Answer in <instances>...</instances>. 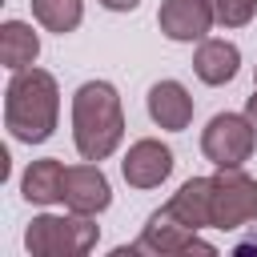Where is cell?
<instances>
[{"label":"cell","mask_w":257,"mask_h":257,"mask_svg":"<svg viewBox=\"0 0 257 257\" xmlns=\"http://www.w3.org/2000/svg\"><path fill=\"white\" fill-rule=\"evenodd\" d=\"M56 112H60V88H56L52 72L32 68V64L12 72L8 88H4V124L16 141H24V145L48 141L56 128Z\"/></svg>","instance_id":"obj_1"},{"label":"cell","mask_w":257,"mask_h":257,"mask_svg":"<svg viewBox=\"0 0 257 257\" xmlns=\"http://www.w3.org/2000/svg\"><path fill=\"white\" fill-rule=\"evenodd\" d=\"M124 137L120 96L108 80H84L72 96V141L84 161H104Z\"/></svg>","instance_id":"obj_2"},{"label":"cell","mask_w":257,"mask_h":257,"mask_svg":"<svg viewBox=\"0 0 257 257\" xmlns=\"http://www.w3.org/2000/svg\"><path fill=\"white\" fill-rule=\"evenodd\" d=\"M96 221L88 213H64V217H32L28 233H24V245L32 257H80L96 245Z\"/></svg>","instance_id":"obj_3"},{"label":"cell","mask_w":257,"mask_h":257,"mask_svg":"<svg viewBox=\"0 0 257 257\" xmlns=\"http://www.w3.org/2000/svg\"><path fill=\"white\" fill-rule=\"evenodd\" d=\"M209 217H213V229H241L257 221V181L241 169H217Z\"/></svg>","instance_id":"obj_4"},{"label":"cell","mask_w":257,"mask_h":257,"mask_svg":"<svg viewBox=\"0 0 257 257\" xmlns=\"http://www.w3.org/2000/svg\"><path fill=\"white\" fill-rule=\"evenodd\" d=\"M253 141H257V128L249 116L241 112H217L209 120V128L201 133V153L217 165V169H241L253 153Z\"/></svg>","instance_id":"obj_5"},{"label":"cell","mask_w":257,"mask_h":257,"mask_svg":"<svg viewBox=\"0 0 257 257\" xmlns=\"http://www.w3.org/2000/svg\"><path fill=\"white\" fill-rule=\"evenodd\" d=\"M128 253H157V257H169V253H213V245L201 241L197 229L181 225V221L161 205V209L149 217L145 233H141L133 245H120V249H116V257H128Z\"/></svg>","instance_id":"obj_6"},{"label":"cell","mask_w":257,"mask_h":257,"mask_svg":"<svg viewBox=\"0 0 257 257\" xmlns=\"http://www.w3.org/2000/svg\"><path fill=\"white\" fill-rule=\"evenodd\" d=\"M157 24H161V32L169 40H181V44L205 40V32L217 24L213 0H161Z\"/></svg>","instance_id":"obj_7"},{"label":"cell","mask_w":257,"mask_h":257,"mask_svg":"<svg viewBox=\"0 0 257 257\" xmlns=\"http://www.w3.org/2000/svg\"><path fill=\"white\" fill-rule=\"evenodd\" d=\"M120 173H124V181H128L133 189H157V185L173 173V149L161 145V141H153V137H145V141H137V145L124 153Z\"/></svg>","instance_id":"obj_8"},{"label":"cell","mask_w":257,"mask_h":257,"mask_svg":"<svg viewBox=\"0 0 257 257\" xmlns=\"http://www.w3.org/2000/svg\"><path fill=\"white\" fill-rule=\"evenodd\" d=\"M72 213H104L108 201H112V189H108V177L96 169V165H72L64 169V197H60Z\"/></svg>","instance_id":"obj_9"},{"label":"cell","mask_w":257,"mask_h":257,"mask_svg":"<svg viewBox=\"0 0 257 257\" xmlns=\"http://www.w3.org/2000/svg\"><path fill=\"white\" fill-rule=\"evenodd\" d=\"M149 116H153L161 128L181 133V128H189V120H193V96H189L185 84H177V80H157V84L149 88Z\"/></svg>","instance_id":"obj_10"},{"label":"cell","mask_w":257,"mask_h":257,"mask_svg":"<svg viewBox=\"0 0 257 257\" xmlns=\"http://www.w3.org/2000/svg\"><path fill=\"white\" fill-rule=\"evenodd\" d=\"M209 201H213V177H193V181H185L177 193H173V201H165V209L181 221V225H189V229H213V217H209Z\"/></svg>","instance_id":"obj_11"},{"label":"cell","mask_w":257,"mask_h":257,"mask_svg":"<svg viewBox=\"0 0 257 257\" xmlns=\"http://www.w3.org/2000/svg\"><path fill=\"white\" fill-rule=\"evenodd\" d=\"M237 64H241V52L233 40H201L197 44L193 68L205 84H229L237 76Z\"/></svg>","instance_id":"obj_12"},{"label":"cell","mask_w":257,"mask_h":257,"mask_svg":"<svg viewBox=\"0 0 257 257\" xmlns=\"http://www.w3.org/2000/svg\"><path fill=\"white\" fill-rule=\"evenodd\" d=\"M20 189H24V201H32V205H52V201H60V197H64V165H60L56 157L32 161L28 173H24V181H20Z\"/></svg>","instance_id":"obj_13"},{"label":"cell","mask_w":257,"mask_h":257,"mask_svg":"<svg viewBox=\"0 0 257 257\" xmlns=\"http://www.w3.org/2000/svg\"><path fill=\"white\" fill-rule=\"evenodd\" d=\"M36 56H40V36L32 32V24L8 20V24L0 28V60H4V68L20 72V68H28Z\"/></svg>","instance_id":"obj_14"},{"label":"cell","mask_w":257,"mask_h":257,"mask_svg":"<svg viewBox=\"0 0 257 257\" xmlns=\"http://www.w3.org/2000/svg\"><path fill=\"white\" fill-rule=\"evenodd\" d=\"M32 16H36L48 32L64 36V32H72V28L80 24L84 4H80V0H32Z\"/></svg>","instance_id":"obj_15"},{"label":"cell","mask_w":257,"mask_h":257,"mask_svg":"<svg viewBox=\"0 0 257 257\" xmlns=\"http://www.w3.org/2000/svg\"><path fill=\"white\" fill-rule=\"evenodd\" d=\"M257 12V0H213V16L225 28H245Z\"/></svg>","instance_id":"obj_16"},{"label":"cell","mask_w":257,"mask_h":257,"mask_svg":"<svg viewBox=\"0 0 257 257\" xmlns=\"http://www.w3.org/2000/svg\"><path fill=\"white\" fill-rule=\"evenodd\" d=\"M100 4H104L108 12H133V8L141 4V0H100Z\"/></svg>","instance_id":"obj_17"},{"label":"cell","mask_w":257,"mask_h":257,"mask_svg":"<svg viewBox=\"0 0 257 257\" xmlns=\"http://www.w3.org/2000/svg\"><path fill=\"white\" fill-rule=\"evenodd\" d=\"M245 116H249L253 128H257V76H253V96H249V104H245Z\"/></svg>","instance_id":"obj_18"},{"label":"cell","mask_w":257,"mask_h":257,"mask_svg":"<svg viewBox=\"0 0 257 257\" xmlns=\"http://www.w3.org/2000/svg\"><path fill=\"white\" fill-rule=\"evenodd\" d=\"M237 253H257V233H253L249 241H241V245H237Z\"/></svg>","instance_id":"obj_19"}]
</instances>
